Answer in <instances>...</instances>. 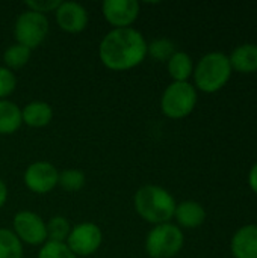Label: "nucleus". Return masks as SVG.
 <instances>
[{
    "label": "nucleus",
    "mask_w": 257,
    "mask_h": 258,
    "mask_svg": "<svg viewBox=\"0 0 257 258\" xmlns=\"http://www.w3.org/2000/svg\"><path fill=\"white\" fill-rule=\"evenodd\" d=\"M14 234L21 243L30 246H42L47 242V227L44 219L30 210H21L12 221Z\"/></svg>",
    "instance_id": "nucleus-7"
},
{
    "label": "nucleus",
    "mask_w": 257,
    "mask_h": 258,
    "mask_svg": "<svg viewBox=\"0 0 257 258\" xmlns=\"http://www.w3.org/2000/svg\"><path fill=\"white\" fill-rule=\"evenodd\" d=\"M0 258H23V243L12 230L0 228Z\"/></svg>",
    "instance_id": "nucleus-19"
},
{
    "label": "nucleus",
    "mask_w": 257,
    "mask_h": 258,
    "mask_svg": "<svg viewBox=\"0 0 257 258\" xmlns=\"http://www.w3.org/2000/svg\"><path fill=\"white\" fill-rule=\"evenodd\" d=\"M176 45L168 38H158L147 44V54L159 62H168V59L176 53Z\"/></svg>",
    "instance_id": "nucleus-21"
},
{
    "label": "nucleus",
    "mask_w": 257,
    "mask_h": 258,
    "mask_svg": "<svg viewBox=\"0 0 257 258\" xmlns=\"http://www.w3.org/2000/svg\"><path fill=\"white\" fill-rule=\"evenodd\" d=\"M50 30L48 18L44 14H38L26 9L21 12L14 23L15 41L27 48H35L44 42Z\"/></svg>",
    "instance_id": "nucleus-6"
},
{
    "label": "nucleus",
    "mask_w": 257,
    "mask_h": 258,
    "mask_svg": "<svg viewBox=\"0 0 257 258\" xmlns=\"http://www.w3.org/2000/svg\"><path fill=\"white\" fill-rule=\"evenodd\" d=\"M248 184H250L251 190L257 195V162L253 165V168L250 169V174H248Z\"/></svg>",
    "instance_id": "nucleus-26"
},
{
    "label": "nucleus",
    "mask_w": 257,
    "mask_h": 258,
    "mask_svg": "<svg viewBox=\"0 0 257 258\" xmlns=\"http://www.w3.org/2000/svg\"><path fill=\"white\" fill-rule=\"evenodd\" d=\"M233 71L241 74H250L257 71V44H242L238 45L229 56Z\"/></svg>",
    "instance_id": "nucleus-14"
},
{
    "label": "nucleus",
    "mask_w": 257,
    "mask_h": 258,
    "mask_svg": "<svg viewBox=\"0 0 257 258\" xmlns=\"http://www.w3.org/2000/svg\"><path fill=\"white\" fill-rule=\"evenodd\" d=\"M45 227H47V240L50 242L65 243L71 231V224L64 216H53L48 222H45Z\"/></svg>",
    "instance_id": "nucleus-20"
},
{
    "label": "nucleus",
    "mask_w": 257,
    "mask_h": 258,
    "mask_svg": "<svg viewBox=\"0 0 257 258\" xmlns=\"http://www.w3.org/2000/svg\"><path fill=\"white\" fill-rule=\"evenodd\" d=\"M86 183V177L80 169H64L59 172L58 186L65 192H79Z\"/></svg>",
    "instance_id": "nucleus-22"
},
{
    "label": "nucleus",
    "mask_w": 257,
    "mask_h": 258,
    "mask_svg": "<svg viewBox=\"0 0 257 258\" xmlns=\"http://www.w3.org/2000/svg\"><path fill=\"white\" fill-rule=\"evenodd\" d=\"M101 242L103 234L100 227L94 222H82L71 227L65 243L77 257H88L101 246Z\"/></svg>",
    "instance_id": "nucleus-8"
},
{
    "label": "nucleus",
    "mask_w": 257,
    "mask_h": 258,
    "mask_svg": "<svg viewBox=\"0 0 257 258\" xmlns=\"http://www.w3.org/2000/svg\"><path fill=\"white\" fill-rule=\"evenodd\" d=\"M167 68L173 82H188L194 73V62L186 51H176L168 59Z\"/></svg>",
    "instance_id": "nucleus-16"
},
{
    "label": "nucleus",
    "mask_w": 257,
    "mask_h": 258,
    "mask_svg": "<svg viewBox=\"0 0 257 258\" xmlns=\"http://www.w3.org/2000/svg\"><path fill=\"white\" fill-rule=\"evenodd\" d=\"M141 11V5L136 0H105L101 12L105 20L114 29L132 27Z\"/></svg>",
    "instance_id": "nucleus-10"
},
{
    "label": "nucleus",
    "mask_w": 257,
    "mask_h": 258,
    "mask_svg": "<svg viewBox=\"0 0 257 258\" xmlns=\"http://www.w3.org/2000/svg\"><path fill=\"white\" fill-rule=\"evenodd\" d=\"M36 258H77V255L67 246V243L47 240L41 246Z\"/></svg>",
    "instance_id": "nucleus-23"
},
{
    "label": "nucleus",
    "mask_w": 257,
    "mask_h": 258,
    "mask_svg": "<svg viewBox=\"0 0 257 258\" xmlns=\"http://www.w3.org/2000/svg\"><path fill=\"white\" fill-rule=\"evenodd\" d=\"M230 249L235 258H257V225L241 227L232 237Z\"/></svg>",
    "instance_id": "nucleus-12"
},
{
    "label": "nucleus",
    "mask_w": 257,
    "mask_h": 258,
    "mask_svg": "<svg viewBox=\"0 0 257 258\" xmlns=\"http://www.w3.org/2000/svg\"><path fill=\"white\" fill-rule=\"evenodd\" d=\"M232 65L229 56L223 51H211L204 54L194 67V86L206 94L223 89L232 77Z\"/></svg>",
    "instance_id": "nucleus-3"
},
{
    "label": "nucleus",
    "mask_w": 257,
    "mask_h": 258,
    "mask_svg": "<svg viewBox=\"0 0 257 258\" xmlns=\"http://www.w3.org/2000/svg\"><path fill=\"white\" fill-rule=\"evenodd\" d=\"M21 124V109L14 101L0 100V135H12Z\"/></svg>",
    "instance_id": "nucleus-17"
},
{
    "label": "nucleus",
    "mask_w": 257,
    "mask_h": 258,
    "mask_svg": "<svg viewBox=\"0 0 257 258\" xmlns=\"http://www.w3.org/2000/svg\"><path fill=\"white\" fill-rule=\"evenodd\" d=\"M17 88V77L14 71L6 67H0V100H6Z\"/></svg>",
    "instance_id": "nucleus-24"
},
{
    "label": "nucleus",
    "mask_w": 257,
    "mask_h": 258,
    "mask_svg": "<svg viewBox=\"0 0 257 258\" xmlns=\"http://www.w3.org/2000/svg\"><path fill=\"white\" fill-rule=\"evenodd\" d=\"M53 118V109L45 101H30L21 109L23 124L32 128H41L50 124Z\"/></svg>",
    "instance_id": "nucleus-15"
},
{
    "label": "nucleus",
    "mask_w": 257,
    "mask_h": 258,
    "mask_svg": "<svg viewBox=\"0 0 257 258\" xmlns=\"http://www.w3.org/2000/svg\"><path fill=\"white\" fill-rule=\"evenodd\" d=\"M55 17L58 26L68 33H79L88 26V11L79 2H61Z\"/></svg>",
    "instance_id": "nucleus-11"
},
{
    "label": "nucleus",
    "mask_w": 257,
    "mask_h": 258,
    "mask_svg": "<svg viewBox=\"0 0 257 258\" xmlns=\"http://www.w3.org/2000/svg\"><path fill=\"white\" fill-rule=\"evenodd\" d=\"M30 56H32V50L15 42V44H11L5 53H3V60H5V67L9 68L11 71L12 70H18V68H23L29 60H30Z\"/></svg>",
    "instance_id": "nucleus-18"
},
{
    "label": "nucleus",
    "mask_w": 257,
    "mask_h": 258,
    "mask_svg": "<svg viewBox=\"0 0 257 258\" xmlns=\"http://www.w3.org/2000/svg\"><path fill=\"white\" fill-rule=\"evenodd\" d=\"M6 200H8V187H6L5 181L0 178V209L5 206Z\"/></svg>",
    "instance_id": "nucleus-27"
},
{
    "label": "nucleus",
    "mask_w": 257,
    "mask_h": 258,
    "mask_svg": "<svg viewBox=\"0 0 257 258\" xmlns=\"http://www.w3.org/2000/svg\"><path fill=\"white\" fill-rule=\"evenodd\" d=\"M147 56V41L135 27L112 29L108 32L98 45V57L101 63L112 71H127L139 63Z\"/></svg>",
    "instance_id": "nucleus-1"
},
{
    "label": "nucleus",
    "mask_w": 257,
    "mask_h": 258,
    "mask_svg": "<svg viewBox=\"0 0 257 258\" xmlns=\"http://www.w3.org/2000/svg\"><path fill=\"white\" fill-rule=\"evenodd\" d=\"M185 243L183 231L171 224L155 225L145 237V252L151 258H173L176 257Z\"/></svg>",
    "instance_id": "nucleus-4"
},
{
    "label": "nucleus",
    "mask_w": 257,
    "mask_h": 258,
    "mask_svg": "<svg viewBox=\"0 0 257 258\" xmlns=\"http://www.w3.org/2000/svg\"><path fill=\"white\" fill-rule=\"evenodd\" d=\"M58 178H59V171L56 169L55 165L45 160H38L30 163L23 175V181L26 187L30 192L39 195L53 190L58 186Z\"/></svg>",
    "instance_id": "nucleus-9"
},
{
    "label": "nucleus",
    "mask_w": 257,
    "mask_h": 258,
    "mask_svg": "<svg viewBox=\"0 0 257 258\" xmlns=\"http://www.w3.org/2000/svg\"><path fill=\"white\" fill-rule=\"evenodd\" d=\"M197 104V89L189 82L170 83L161 98L162 113L171 119H182L192 113Z\"/></svg>",
    "instance_id": "nucleus-5"
},
{
    "label": "nucleus",
    "mask_w": 257,
    "mask_h": 258,
    "mask_svg": "<svg viewBox=\"0 0 257 258\" xmlns=\"http://www.w3.org/2000/svg\"><path fill=\"white\" fill-rule=\"evenodd\" d=\"M136 213L148 224L161 225L171 222L176 212L174 197L158 184H145L138 189L133 198Z\"/></svg>",
    "instance_id": "nucleus-2"
},
{
    "label": "nucleus",
    "mask_w": 257,
    "mask_h": 258,
    "mask_svg": "<svg viewBox=\"0 0 257 258\" xmlns=\"http://www.w3.org/2000/svg\"><path fill=\"white\" fill-rule=\"evenodd\" d=\"M174 219L177 221L179 228L194 230L204 224L206 221V210L197 201H182L176 206Z\"/></svg>",
    "instance_id": "nucleus-13"
},
{
    "label": "nucleus",
    "mask_w": 257,
    "mask_h": 258,
    "mask_svg": "<svg viewBox=\"0 0 257 258\" xmlns=\"http://www.w3.org/2000/svg\"><path fill=\"white\" fill-rule=\"evenodd\" d=\"M59 0H27L24 2V6L29 11L38 12V14H47V12H55L56 8L59 6Z\"/></svg>",
    "instance_id": "nucleus-25"
}]
</instances>
